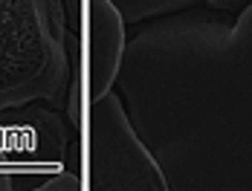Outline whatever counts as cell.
Segmentation results:
<instances>
[{
    "instance_id": "obj_1",
    "label": "cell",
    "mask_w": 252,
    "mask_h": 191,
    "mask_svg": "<svg viewBox=\"0 0 252 191\" xmlns=\"http://www.w3.org/2000/svg\"><path fill=\"white\" fill-rule=\"evenodd\" d=\"M113 90L171 191H252V0L133 24Z\"/></svg>"
},
{
    "instance_id": "obj_2",
    "label": "cell",
    "mask_w": 252,
    "mask_h": 191,
    "mask_svg": "<svg viewBox=\"0 0 252 191\" xmlns=\"http://www.w3.org/2000/svg\"><path fill=\"white\" fill-rule=\"evenodd\" d=\"M67 15L61 0H0V110L29 101L67 107Z\"/></svg>"
},
{
    "instance_id": "obj_3",
    "label": "cell",
    "mask_w": 252,
    "mask_h": 191,
    "mask_svg": "<svg viewBox=\"0 0 252 191\" xmlns=\"http://www.w3.org/2000/svg\"><path fill=\"white\" fill-rule=\"evenodd\" d=\"M87 186L93 191H168L148 145L116 90L93 98L90 107V171Z\"/></svg>"
},
{
    "instance_id": "obj_4",
    "label": "cell",
    "mask_w": 252,
    "mask_h": 191,
    "mask_svg": "<svg viewBox=\"0 0 252 191\" xmlns=\"http://www.w3.org/2000/svg\"><path fill=\"white\" fill-rule=\"evenodd\" d=\"M127 44V24L110 0H90V101L113 90Z\"/></svg>"
},
{
    "instance_id": "obj_5",
    "label": "cell",
    "mask_w": 252,
    "mask_h": 191,
    "mask_svg": "<svg viewBox=\"0 0 252 191\" xmlns=\"http://www.w3.org/2000/svg\"><path fill=\"white\" fill-rule=\"evenodd\" d=\"M0 191H38L24 130L12 107L0 110Z\"/></svg>"
},
{
    "instance_id": "obj_6",
    "label": "cell",
    "mask_w": 252,
    "mask_h": 191,
    "mask_svg": "<svg viewBox=\"0 0 252 191\" xmlns=\"http://www.w3.org/2000/svg\"><path fill=\"white\" fill-rule=\"evenodd\" d=\"M110 3L119 9L125 24L133 26L142 21H151V18H162V15L180 12V9H189V6H209V9L238 15L250 0H110Z\"/></svg>"
},
{
    "instance_id": "obj_7",
    "label": "cell",
    "mask_w": 252,
    "mask_h": 191,
    "mask_svg": "<svg viewBox=\"0 0 252 191\" xmlns=\"http://www.w3.org/2000/svg\"><path fill=\"white\" fill-rule=\"evenodd\" d=\"M64 3V15H67V26L70 32L81 29V0H61Z\"/></svg>"
}]
</instances>
